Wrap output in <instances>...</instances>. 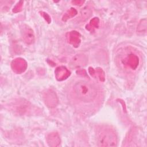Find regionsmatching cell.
Returning <instances> with one entry per match:
<instances>
[{"instance_id": "12", "label": "cell", "mask_w": 147, "mask_h": 147, "mask_svg": "<svg viewBox=\"0 0 147 147\" xmlns=\"http://www.w3.org/2000/svg\"><path fill=\"white\" fill-rule=\"evenodd\" d=\"M92 12L91 8L90 6H85L82 10H81V17L82 18L83 20L87 19L88 17H90L91 15V13Z\"/></svg>"}, {"instance_id": "3", "label": "cell", "mask_w": 147, "mask_h": 147, "mask_svg": "<svg viewBox=\"0 0 147 147\" xmlns=\"http://www.w3.org/2000/svg\"><path fill=\"white\" fill-rule=\"evenodd\" d=\"M13 71L17 74H21L25 71L27 67L26 61L22 58H17L12 61L11 64Z\"/></svg>"}, {"instance_id": "5", "label": "cell", "mask_w": 147, "mask_h": 147, "mask_svg": "<svg viewBox=\"0 0 147 147\" xmlns=\"http://www.w3.org/2000/svg\"><path fill=\"white\" fill-rule=\"evenodd\" d=\"M55 77L59 81H62L66 79L70 75L69 70L64 66H60L56 68L55 71Z\"/></svg>"}, {"instance_id": "6", "label": "cell", "mask_w": 147, "mask_h": 147, "mask_svg": "<svg viewBox=\"0 0 147 147\" xmlns=\"http://www.w3.org/2000/svg\"><path fill=\"white\" fill-rule=\"evenodd\" d=\"M67 40L69 43L75 47H79L80 43V36L76 31H72L68 33Z\"/></svg>"}, {"instance_id": "7", "label": "cell", "mask_w": 147, "mask_h": 147, "mask_svg": "<svg viewBox=\"0 0 147 147\" xmlns=\"http://www.w3.org/2000/svg\"><path fill=\"white\" fill-rule=\"evenodd\" d=\"M47 141L49 146L55 147L60 144V138L57 133L52 132L49 133L47 138Z\"/></svg>"}, {"instance_id": "10", "label": "cell", "mask_w": 147, "mask_h": 147, "mask_svg": "<svg viewBox=\"0 0 147 147\" xmlns=\"http://www.w3.org/2000/svg\"><path fill=\"white\" fill-rule=\"evenodd\" d=\"M126 63L130 68L134 69L137 67L138 64V58L136 55L134 54H130L127 57L126 59Z\"/></svg>"}, {"instance_id": "8", "label": "cell", "mask_w": 147, "mask_h": 147, "mask_svg": "<svg viewBox=\"0 0 147 147\" xmlns=\"http://www.w3.org/2000/svg\"><path fill=\"white\" fill-rule=\"evenodd\" d=\"M46 104L50 107H53L56 105L57 103V98L56 94L53 91H49L46 92L44 96Z\"/></svg>"}, {"instance_id": "9", "label": "cell", "mask_w": 147, "mask_h": 147, "mask_svg": "<svg viewBox=\"0 0 147 147\" xmlns=\"http://www.w3.org/2000/svg\"><path fill=\"white\" fill-rule=\"evenodd\" d=\"M87 61V58L84 55H76L72 58L71 60L72 64L74 66L85 65Z\"/></svg>"}, {"instance_id": "1", "label": "cell", "mask_w": 147, "mask_h": 147, "mask_svg": "<svg viewBox=\"0 0 147 147\" xmlns=\"http://www.w3.org/2000/svg\"><path fill=\"white\" fill-rule=\"evenodd\" d=\"M75 95L78 99L84 102L93 101L97 95L96 88L91 84L84 81H78L73 86Z\"/></svg>"}, {"instance_id": "11", "label": "cell", "mask_w": 147, "mask_h": 147, "mask_svg": "<svg viewBox=\"0 0 147 147\" xmlns=\"http://www.w3.org/2000/svg\"><path fill=\"white\" fill-rule=\"evenodd\" d=\"M89 72L90 73V74L92 76H94V75L97 74V75L96 76V77H98L100 80L103 81L105 79V74H104V72L102 71V69L100 68H96V69H93V68H89Z\"/></svg>"}, {"instance_id": "2", "label": "cell", "mask_w": 147, "mask_h": 147, "mask_svg": "<svg viewBox=\"0 0 147 147\" xmlns=\"http://www.w3.org/2000/svg\"><path fill=\"white\" fill-rule=\"evenodd\" d=\"M97 143L99 146H115L117 140L115 132L110 128L101 129L97 134Z\"/></svg>"}, {"instance_id": "14", "label": "cell", "mask_w": 147, "mask_h": 147, "mask_svg": "<svg viewBox=\"0 0 147 147\" xmlns=\"http://www.w3.org/2000/svg\"><path fill=\"white\" fill-rule=\"evenodd\" d=\"M98 24H99V19L98 18H94V19H92L90 23L89 26H90L91 29H93V28H96L98 26Z\"/></svg>"}, {"instance_id": "4", "label": "cell", "mask_w": 147, "mask_h": 147, "mask_svg": "<svg viewBox=\"0 0 147 147\" xmlns=\"http://www.w3.org/2000/svg\"><path fill=\"white\" fill-rule=\"evenodd\" d=\"M21 34L24 41L28 44H32L34 41V35L33 30L26 25L21 28Z\"/></svg>"}, {"instance_id": "15", "label": "cell", "mask_w": 147, "mask_h": 147, "mask_svg": "<svg viewBox=\"0 0 147 147\" xmlns=\"http://www.w3.org/2000/svg\"><path fill=\"white\" fill-rule=\"evenodd\" d=\"M21 7H22V4H20V3H18L17 4V5L15 7V8L14 9V10L13 11H14L15 10H16V9H17V11H18V9H20V10H21Z\"/></svg>"}, {"instance_id": "13", "label": "cell", "mask_w": 147, "mask_h": 147, "mask_svg": "<svg viewBox=\"0 0 147 147\" xmlns=\"http://www.w3.org/2000/svg\"><path fill=\"white\" fill-rule=\"evenodd\" d=\"M77 13L76 10L74 8H71L70 9L64 16L63 17V21H66L67 20L69 19L71 17H72L75 16Z\"/></svg>"}, {"instance_id": "16", "label": "cell", "mask_w": 147, "mask_h": 147, "mask_svg": "<svg viewBox=\"0 0 147 147\" xmlns=\"http://www.w3.org/2000/svg\"><path fill=\"white\" fill-rule=\"evenodd\" d=\"M74 3H75L76 5H81L82 3H83V1H73L72 2Z\"/></svg>"}]
</instances>
